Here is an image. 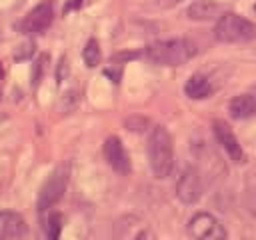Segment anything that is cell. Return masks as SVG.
<instances>
[{"instance_id":"1","label":"cell","mask_w":256,"mask_h":240,"mask_svg":"<svg viewBox=\"0 0 256 240\" xmlns=\"http://www.w3.org/2000/svg\"><path fill=\"white\" fill-rule=\"evenodd\" d=\"M148 162L156 178L170 176L174 168V140L164 126H154L148 134Z\"/></svg>"},{"instance_id":"2","label":"cell","mask_w":256,"mask_h":240,"mask_svg":"<svg viewBox=\"0 0 256 240\" xmlns=\"http://www.w3.org/2000/svg\"><path fill=\"white\" fill-rule=\"evenodd\" d=\"M196 56V44L186 38L160 40L146 48V58L158 66H180Z\"/></svg>"},{"instance_id":"3","label":"cell","mask_w":256,"mask_h":240,"mask_svg":"<svg viewBox=\"0 0 256 240\" xmlns=\"http://www.w3.org/2000/svg\"><path fill=\"white\" fill-rule=\"evenodd\" d=\"M214 36L226 44L250 42L252 38H256V26L234 12H226V14H220V18L216 20Z\"/></svg>"},{"instance_id":"4","label":"cell","mask_w":256,"mask_h":240,"mask_svg":"<svg viewBox=\"0 0 256 240\" xmlns=\"http://www.w3.org/2000/svg\"><path fill=\"white\" fill-rule=\"evenodd\" d=\"M66 184H68V166H58L50 176L48 180L42 184L40 192H38V210L44 212V210H50L66 192Z\"/></svg>"},{"instance_id":"5","label":"cell","mask_w":256,"mask_h":240,"mask_svg":"<svg viewBox=\"0 0 256 240\" xmlns=\"http://www.w3.org/2000/svg\"><path fill=\"white\" fill-rule=\"evenodd\" d=\"M188 234L198 240H222L226 238V230L222 222L210 212H198L188 222Z\"/></svg>"},{"instance_id":"6","label":"cell","mask_w":256,"mask_h":240,"mask_svg":"<svg viewBox=\"0 0 256 240\" xmlns=\"http://www.w3.org/2000/svg\"><path fill=\"white\" fill-rule=\"evenodd\" d=\"M54 20V6L52 2H40L38 6H34L18 24V30L22 34H40L44 32Z\"/></svg>"},{"instance_id":"7","label":"cell","mask_w":256,"mask_h":240,"mask_svg":"<svg viewBox=\"0 0 256 240\" xmlns=\"http://www.w3.org/2000/svg\"><path fill=\"white\" fill-rule=\"evenodd\" d=\"M176 196L184 204H194V202L200 200V196H202V180H200V174H198L196 168L188 166L180 174V178L176 182Z\"/></svg>"},{"instance_id":"8","label":"cell","mask_w":256,"mask_h":240,"mask_svg":"<svg viewBox=\"0 0 256 240\" xmlns=\"http://www.w3.org/2000/svg\"><path fill=\"white\" fill-rule=\"evenodd\" d=\"M212 132H214L218 144L222 146V150L228 154L230 160H234V162H242L244 160V150H242L236 134L230 130V126L224 120H214L212 122Z\"/></svg>"},{"instance_id":"9","label":"cell","mask_w":256,"mask_h":240,"mask_svg":"<svg viewBox=\"0 0 256 240\" xmlns=\"http://www.w3.org/2000/svg\"><path fill=\"white\" fill-rule=\"evenodd\" d=\"M104 158L106 162L112 166V170H116L118 174H128L130 172V156L122 144L120 138L110 136L104 142Z\"/></svg>"},{"instance_id":"10","label":"cell","mask_w":256,"mask_h":240,"mask_svg":"<svg viewBox=\"0 0 256 240\" xmlns=\"http://www.w3.org/2000/svg\"><path fill=\"white\" fill-rule=\"evenodd\" d=\"M114 236L124 240H140V238H152L148 224L142 222L138 216H122L114 224Z\"/></svg>"},{"instance_id":"11","label":"cell","mask_w":256,"mask_h":240,"mask_svg":"<svg viewBox=\"0 0 256 240\" xmlns=\"http://www.w3.org/2000/svg\"><path fill=\"white\" fill-rule=\"evenodd\" d=\"M28 234L26 220L18 212H0V238L12 240V238H22Z\"/></svg>"},{"instance_id":"12","label":"cell","mask_w":256,"mask_h":240,"mask_svg":"<svg viewBox=\"0 0 256 240\" xmlns=\"http://www.w3.org/2000/svg\"><path fill=\"white\" fill-rule=\"evenodd\" d=\"M228 112L234 120H248L256 116V94H238L228 102Z\"/></svg>"},{"instance_id":"13","label":"cell","mask_w":256,"mask_h":240,"mask_svg":"<svg viewBox=\"0 0 256 240\" xmlns=\"http://www.w3.org/2000/svg\"><path fill=\"white\" fill-rule=\"evenodd\" d=\"M212 90H214V88H212L210 80H208L204 74H192V76L188 78L186 86H184L186 96H188V98H192V100L208 98V96L212 94Z\"/></svg>"},{"instance_id":"14","label":"cell","mask_w":256,"mask_h":240,"mask_svg":"<svg viewBox=\"0 0 256 240\" xmlns=\"http://www.w3.org/2000/svg\"><path fill=\"white\" fill-rule=\"evenodd\" d=\"M220 6L214 4V2H208V0H198L194 4L188 6L186 14L190 20H212V18H220Z\"/></svg>"},{"instance_id":"15","label":"cell","mask_w":256,"mask_h":240,"mask_svg":"<svg viewBox=\"0 0 256 240\" xmlns=\"http://www.w3.org/2000/svg\"><path fill=\"white\" fill-rule=\"evenodd\" d=\"M82 58H84V64L88 68H94V66L100 64V44H98V40L90 38L86 42V46L82 50Z\"/></svg>"},{"instance_id":"16","label":"cell","mask_w":256,"mask_h":240,"mask_svg":"<svg viewBox=\"0 0 256 240\" xmlns=\"http://www.w3.org/2000/svg\"><path fill=\"white\" fill-rule=\"evenodd\" d=\"M62 232V214L60 212H50V216L46 218V236L50 240H56Z\"/></svg>"},{"instance_id":"17","label":"cell","mask_w":256,"mask_h":240,"mask_svg":"<svg viewBox=\"0 0 256 240\" xmlns=\"http://www.w3.org/2000/svg\"><path fill=\"white\" fill-rule=\"evenodd\" d=\"M46 56H40L38 60H36V64H34V74H32V84L36 86L38 82H40V76L44 74V70H46Z\"/></svg>"},{"instance_id":"18","label":"cell","mask_w":256,"mask_h":240,"mask_svg":"<svg viewBox=\"0 0 256 240\" xmlns=\"http://www.w3.org/2000/svg\"><path fill=\"white\" fill-rule=\"evenodd\" d=\"M20 50H16V60H24V58H28L32 52H34V42H26V44H20L18 46Z\"/></svg>"},{"instance_id":"19","label":"cell","mask_w":256,"mask_h":240,"mask_svg":"<svg viewBox=\"0 0 256 240\" xmlns=\"http://www.w3.org/2000/svg\"><path fill=\"white\" fill-rule=\"evenodd\" d=\"M80 2H82V0H70V2L66 4V8H64V12H70L72 8H78V6H80Z\"/></svg>"},{"instance_id":"20","label":"cell","mask_w":256,"mask_h":240,"mask_svg":"<svg viewBox=\"0 0 256 240\" xmlns=\"http://www.w3.org/2000/svg\"><path fill=\"white\" fill-rule=\"evenodd\" d=\"M2 74H4V72H2V66H0V78H2Z\"/></svg>"},{"instance_id":"21","label":"cell","mask_w":256,"mask_h":240,"mask_svg":"<svg viewBox=\"0 0 256 240\" xmlns=\"http://www.w3.org/2000/svg\"><path fill=\"white\" fill-rule=\"evenodd\" d=\"M254 10H256V6H254Z\"/></svg>"}]
</instances>
